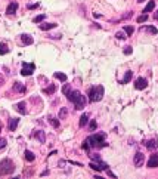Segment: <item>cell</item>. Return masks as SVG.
Wrapping results in <instances>:
<instances>
[{"label":"cell","mask_w":158,"mask_h":179,"mask_svg":"<svg viewBox=\"0 0 158 179\" xmlns=\"http://www.w3.org/2000/svg\"><path fill=\"white\" fill-rule=\"evenodd\" d=\"M68 101H71V102H74V105H75V110H83L84 108V105H86V96L84 95H81L78 91H71L70 93H68Z\"/></svg>","instance_id":"6da1fadb"},{"label":"cell","mask_w":158,"mask_h":179,"mask_svg":"<svg viewBox=\"0 0 158 179\" xmlns=\"http://www.w3.org/2000/svg\"><path fill=\"white\" fill-rule=\"evenodd\" d=\"M86 142L90 148H102V147H107L108 144L105 142V135L103 133H96V135H92L86 139Z\"/></svg>","instance_id":"7a4b0ae2"},{"label":"cell","mask_w":158,"mask_h":179,"mask_svg":"<svg viewBox=\"0 0 158 179\" xmlns=\"http://www.w3.org/2000/svg\"><path fill=\"white\" fill-rule=\"evenodd\" d=\"M89 101L90 102H98L103 98V86H93V87H90V91H89Z\"/></svg>","instance_id":"3957f363"},{"label":"cell","mask_w":158,"mask_h":179,"mask_svg":"<svg viewBox=\"0 0 158 179\" xmlns=\"http://www.w3.org/2000/svg\"><path fill=\"white\" fill-rule=\"evenodd\" d=\"M14 170H15V166L12 163V160L6 158L0 161V175H10Z\"/></svg>","instance_id":"277c9868"},{"label":"cell","mask_w":158,"mask_h":179,"mask_svg":"<svg viewBox=\"0 0 158 179\" xmlns=\"http://www.w3.org/2000/svg\"><path fill=\"white\" fill-rule=\"evenodd\" d=\"M89 167L93 169V170H96V172H103V170L108 169V164L99 160V161H92V163L89 164Z\"/></svg>","instance_id":"5b68a950"},{"label":"cell","mask_w":158,"mask_h":179,"mask_svg":"<svg viewBox=\"0 0 158 179\" xmlns=\"http://www.w3.org/2000/svg\"><path fill=\"white\" fill-rule=\"evenodd\" d=\"M36 70V65L31 62V64H27V62H24L22 64V70H21V74L22 75H31Z\"/></svg>","instance_id":"8992f818"},{"label":"cell","mask_w":158,"mask_h":179,"mask_svg":"<svg viewBox=\"0 0 158 179\" xmlns=\"http://www.w3.org/2000/svg\"><path fill=\"white\" fill-rule=\"evenodd\" d=\"M146 86H148L146 79H143V77L136 79V82H135V89H137V91H143V89H146Z\"/></svg>","instance_id":"52a82bcc"},{"label":"cell","mask_w":158,"mask_h":179,"mask_svg":"<svg viewBox=\"0 0 158 179\" xmlns=\"http://www.w3.org/2000/svg\"><path fill=\"white\" fill-rule=\"evenodd\" d=\"M146 166H148V167H151V169L158 167V154H151V157H149Z\"/></svg>","instance_id":"ba28073f"},{"label":"cell","mask_w":158,"mask_h":179,"mask_svg":"<svg viewBox=\"0 0 158 179\" xmlns=\"http://www.w3.org/2000/svg\"><path fill=\"white\" fill-rule=\"evenodd\" d=\"M143 147H146L148 150H155L158 148V141L157 139H149V141H143Z\"/></svg>","instance_id":"9c48e42d"},{"label":"cell","mask_w":158,"mask_h":179,"mask_svg":"<svg viewBox=\"0 0 158 179\" xmlns=\"http://www.w3.org/2000/svg\"><path fill=\"white\" fill-rule=\"evenodd\" d=\"M143 161H145V156L142 154V152H137V154L135 156V160H133L135 166H136V167H142Z\"/></svg>","instance_id":"30bf717a"},{"label":"cell","mask_w":158,"mask_h":179,"mask_svg":"<svg viewBox=\"0 0 158 179\" xmlns=\"http://www.w3.org/2000/svg\"><path fill=\"white\" fill-rule=\"evenodd\" d=\"M16 10H18V3L12 2V3H9V6L6 9V14L8 15H14V14H16Z\"/></svg>","instance_id":"8fae6325"},{"label":"cell","mask_w":158,"mask_h":179,"mask_svg":"<svg viewBox=\"0 0 158 179\" xmlns=\"http://www.w3.org/2000/svg\"><path fill=\"white\" fill-rule=\"evenodd\" d=\"M34 136H36V139H37L40 144H44V142H46V133H44V130H37V132L34 133Z\"/></svg>","instance_id":"7c38bea8"},{"label":"cell","mask_w":158,"mask_h":179,"mask_svg":"<svg viewBox=\"0 0 158 179\" xmlns=\"http://www.w3.org/2000/svg\"><path fill=\"white\" fill-rule=\"evenodd\" d=\"M15 110H16L19 114H22V116H25V114H27V110H25V102H18V104L15 105Z\"/></svg>","instance_id":"4fadbf2b"},{"label":"cell","mask_w":158,"mask_h":179,"mask_svg":"<svg viewBox=\"0 0 158 179\" xmlns=\"http://www.w3.org/2000/svg\"><path fill=\"white\" fill-rule=\"evenodd\" d=\"M55 27H56V24H53V22H46V24H40V30H42V31H49V30L55 28Z\"/></svg>","instance_id":"5bb4252c"},{"label":"cell","mask_w":158,"mask_h":179,"mask_svg":"<svg viewBox=\"0 0 158 179\" xmlns=\"http://www.w3.org/2000/svg\"><path fill=\"white\" fill-rule=\"evenodd\" d=\"M21 40L24 45H33V42H34L30 34H21Z\"/></svg>","instance_id":"9a60e30c"},{"label":"cell","mask_w":158,"mask_h":179,"mask_svg":"<svg viewBox=\"0 0 158 179\" xmlns=\"http://www.w3.org/2000/svg\"><path fill=\"white\" fill-rule=\"evenodd\" d=\"M18 123H19V119H10V120H9V124H8L9 130H12V132H14V130L16 129Z\"/></svg>","instance_id":"2e32d148"},{"label":"cell","mask_w":158,"mask_h":179,"mask_svg":"<svg viewBox=\"0 0 158 179\" xmlns=\"http://www.w3.org/2000/svg\"><path fill=\"white\" fill-rule=\"evenodd\" d=\"M14 91H16V92H19V93H24V92H25V86H24L21 82H15V83H14Z\"/></svg>","instance_id":"e0dca14e"},{"label":"cell","mask_w":158,"mask_h":179,"mask_svg":"<svg viewBox=\"0 0 158 179\" xmlns=\"http://www.w3.org/2000/svg\"><path fill=\"white\" fill-rule=\"evenodd\" d=\"M154 8H155V2H148V5L145 6V9H143V14H148V12H152L154 10Z\"/></svg>","instance_id":"ac0fdd59"},{"label":"cell","mask_w":158,"mask_h":179,"mask_svg":"<svg viewBox=\"0 0 158 179\" xmlns=\"http://www.w3.org/2000/svg\"><path fill=\"white\" fill-rule=\"evenodd\" d=\"M131 77H133V73H131V71H127L126 75H124V79L121 80V84H127V83L131 80Z\"/></svg>","instance_id":"d6986e66"},{"label":"cell","mask_w":158,"mask_h":179,"mask_svg":"<svg viewBox=\"0 0 158 179\" xmlns=\"http://www.w3.org/2000/svg\"><path fill=\"white\" fill-rule=\"evenodd\" d=\"M47 120H49V123H50L52 126L55 127V129H56V127H59V120H58V119H55V117L49 116V117H47Z\"/></svg>","instance_id":"ffe728a7"},{"label":"cell","mask_w":158,"mask_h":179,"mask_svg":"<svg viewBox=\"0 0 158 179\" xmlns=\"http://www.w3.org/2000/svg\"><path fill=\"white\" fill-rule=\"evenodd\" d=\"M142 30H143V31H148V33H151V34H158V30H157L155 27H151V25H146V27H143Z\"/></svg>","instance_id":"44dd1931"},{"label":"cell","mask_w":158,"mask_h":179,"mask_svg":"<svg viewBox=\"0 0 158 179\" xmlns=\"http://www.w3.org/2000/svg\"><path fill=\"white\" fill-rule=\"evenodd\" d=\"M89 121V114H83L81 119H80V127H84Z\"/></svg>","instance_id":"7402d4cb"},{"label":"cell","mask_w":158,"mask_h":179,"mask_svg":"<svg viewBox=\"0 0 158 179\" xmlns=\"http://www.w3.org/2000/svg\"><path fill=\"white\" fill-rule=\"evenodd\" d=\"M55 91H56V86H55V84H50L49 87H46V89H44L43 92H44V93H47V95H50V93H55Z\"/></svg>","instance_id":"603a6c76"},{"label":"cell","mask_w":158,"mask_h":179,"mask_svg":"<svg viewBox=\"0 0 158 179\" xmlns=\"http://www.w3.org/2000/svg\"><path fill=\"white\" fill-rule=\"evenodd\" d=\"M9 52V47H8V45H5V43H0V55H5V53H8Z\"/></svg>","instance_id":"cb8c5ba5"},{"label":"cell","mask_w":158,"mask_h":179,"mask_svg":"<svg viewBox=\"0 0 158 179\" xmlns=\"http://www.w3.org/2000/svg\"><path fill=\"white\" fill-rule=\"evenodd\" d=\"M53 75H55V77H56L58 80H61L62 83H64V82H67V75H65V74H62V73H55Z\"/></svg>","instance_id":"d4e9b609"},{"label":"cell","mask_w":158,"mask_h":179,"mask_svg":"<svg viewBox=\"0 0 158 179\" xmlns=\"http://www.w3.org/2000/svg\"><path fill=\"white\" fill-rule=\"evenodd\" d=\"M25 160H27V161H34V154H33V152L31 151H25Z\"/></svg>","instance_id":"484cf974"},{"label":"cell","mask_w":158,"mask_h":179,"mask_svg":"<svg viewBox=\"0 0 158 179\" xmlns=\"http://www.w3.org/2000/svg\"><path fill=\"white\" fill-rule=\"evenodd\" d=\"M70 92H71V86H70V84H64V86H62V93H64L65 96H68Z\"/></svg>","instance_id":"4316f807"},{"label":"cell","mask_w":158,"mask_h":179,"mask_svg":"<svg viewBox=\"0 0 158 179\" xmlns=\"http://www.w3.org/2000/svg\"><path fill=\"white\" fill-rule=\"evenodd\" d=\"M67 116H68L67 108H61V111H59V119H61V120H64V119H67Z\"/></svg>","instance_id":"83f0119b"},{"label":"cell","mask_w":158,"mask_h":179,"mask_svg":"<svg viewBox=\"0 0 158 179\" xmlns=\"http://www.w3.org/2000/svg\"><path fill=\"white\" fill-rule=\"evenodd\" d=\"M124 31H126L127 36H131V34H133V31H135V28L131 27V25H126V27H124Z\"/></svg>","instance_id":"f1b7e54d"},{"label":"cell","mask_w":158,"mask_h":179,"mask_svg":"<svg viewBox=\"0 0 158 179\" xmlns=\"http://www.w3.org/2000/svg\"><path fill=\"white\" fill-rule=\"evenodd\" d=\"M139 24L140 22H145V21H148V14H143V15H140V16H137V19H136Z\"/></svg>","instance_id":"f546056e"},{"label":"cell","mask_w":158,"mask_h":179,"mask_svg":"<svg viewBox=\"0 0 158 179\" xmlns=\"http://www.w3.org/2000/svg\"><path fill=\"white\" fill-rule=\"evenodd\" d=\"M89 129L93 132V130H96V120H92L90 121V124H89Z\"/></svg>","instance_id":"4dcf8cb0"},{"label":"cell","mask_w":158,"mask_h":179,"mask_svg":"<svg viewBox=\"0 0 158 179\" xmlns=\"http://www.w3.org/2000/svg\"><path fill=\"white\" fill-rule=\"evenodd\" d=\"M89 157L93 160V161H99V160H101V156H99V154H89Z\"/></svg>","instance_id":"1f68e13d"},{"label":"cell","mask_w":158,"mask_h":179,"mask_svg":"<svg viewBox=\"0 0 158 179\" xmlns=\"http://www.w3.org/2000/svg\"><path fill=\"white\" fill-rule=\"evenodd\" d=\"M115 37H117V39H120V40H121V39H126V34H124L123 31H118V33L115 34Z\"/></svg>","instance_id":"d6a6232c"},{"label":"cell","mask_w":158,"mask_h":179,"mask_svg":"<svg viewBox=\"0 0 158 179\" xmlns=\"http://www.w3.org/2000/svg\"><path fill=\"white\" fill-rule=\"evenodd\" d=\"M6 147V139L5 138H0V150H3Z\"/></svg>","instance_id":"836d02e7"},{"label":"cell","mask_w":158,"mask_h":179,"mask_svg":"<svg viewBox=\"0 0 158 179\" xmlns=\"http://www.w3.org/2000/svg\"><path fill=\"white\" fill-rule=\"evenodd\" d=\"M43 19H44V15H38V16H36L33 21H34V22H42Z\"/></svg>","instance_id":"e575fe53"},{"label":"cell","mask_w":158,"mask_h":179,"mask_svg":"<svg viewBox=\"0 0 158 179\" xmlns=\"http://www.w3.org/2000/svg\"><path fill=\"white\" fill-rule=\"evenodd\" d=\"M131 52H133V49H131V47H130V46H127V47H126V49H124V53H126V55H130V53H131Z\"/></svg>","instance_id":"d590c367"},{"label":"cell","mask_w":158,"mask_h":179,"mask_svg":"<svg viewBox=\"0 0 158 179\" xmlns=\"http://www.w3.org/2000/svg\"><path fill=\"white\" fill-rule=\"evenodd\" d=\"M36 8H38V3H36V5H30V6H28V9H36Z\"/></svg>","instance_id":"8d00e7d4"},{"label":"cell","mask_w":158,"mask_h":179,"mask_svg":"<svg viewBox=\"0 0 158 179\" xmlns=\"http://www.w3.org/2000/svg\"><path fill=\"white\" fill-rule=\"evenodd\" d=\"M107 172H108V175H109V176H111V178H115V175H114V173H112V172H111V170H108V169H107Z\"/></svg>","instance_id":"74e56055"},{"label":"cell","mask_w":158,"mask_h":179,"mask_svg":"<svg viewBox=\"0 0 158 179\" xmlns=\"http://www.w3.org/2000/svg\"><path fill=\"white\" fill-rule=\"evenodd\" d=\"M130 16H131V12H129L127 15H124V19H127V18H130Z\"/></svg>","instance_id":"f35d334b"},{"label":"cell","mask_w":158,"mask_h":179,"mask_svg":"<svg viewBox=\"0 0 158 179\" xmlns=\"http://www.w3.org/2000/svg\"><path fill=\"white\" fill-rule=\"evenodd\" d=\"M154 18H155V19H157V21H158V10H157V14H155V15H154Z\"/></svg>","instance_id":"ab89813d"},{"label":"cell","mask_w":158,"mask_h":179,"mask_svg":"<svg viewBox=\"0 0 158 179\" xmlns=\"http://www.w3.org/2000/svg\"><path fill=\"white\" fill-rule=\"evenodd\" d=\"M137 2H139V3H143V2H145V0H137Z\"/></svg>","instance_id":"60d3db41"},{"label":"cell","mask_w":158,"mask_h":179,"mask_svg":"<svg viewBox=\"0 0 158 179\" xmlns=\"http://www.w3.org/2000/svg\"><path fill=\"white\" fill-rule=\"evenodd\" d=\"M0 132H2V127H0Z\"/></svg>","instance_id":"b9f144b4"}]
</instances>
